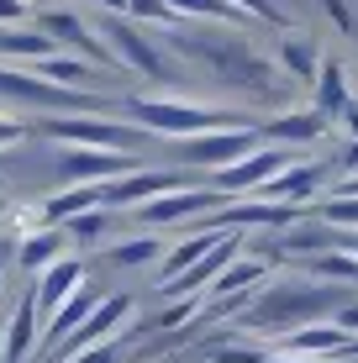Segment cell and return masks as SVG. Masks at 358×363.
Wrapping results in <instances>:
<instances>
[{"mask_svg": "<svg viewBox=\"0 0 358 363\" xmlns=\"http://www.w3.org/2000/svg\"><path fill=\"white\" fill-rule=\"evenodd\" d=\"M348 300H353V290L327 284V279H279V284H264L253 295V306L237 316V327L279 342V337L311 327V321H332Z\"/></svg>", "mask_w": 358, "mask_h": 363, "instance_id": "obj_1", "label": "cell"}, {"mask_svg": "<svg viewBox=\"0 0 358 363\" xmlns=\"http://www.w3.org/2000/svg\"><path fill=\"white\" fill-rule=\"evenodd\" d=\"M174 48H179V58H195L211 79H221L237 95H253V100H274L279 95V64L264 58L253 43H242L237 27H227V32H201V27L190 32L184 27L174 37Z\"/></svg>", "mask_w": 358, "mask_h": 363, "instance_id": "obj_2", "label": "cell"}, {"mask_svg": "<svg viewBox=\"0 0 358 363\" xmlns=\"http://www.w3.org/2000/svg\"><path fill=\"white\" fill-rule=\"evenodd\" d=\"M127 116L153 137H206V132H227V127H258L242 111H221V106H201V100H174V95H132Z\"/></svg>", "mask_w": 358, "mask_h": 363, "instance_id": "obj_3", "label": "cell"}, {"mask_svg": "<svg viewBox=\"0 0 358 363\" xmlns=\"http://www.w3.org/2000/svg\"><path fill=\"white\" fill-rule=\"evenodd\" d=\"M37 132L69 147H101V153H138L147 137L138 121H116V116H47L37 121Z\"/></svg>", "mask_w": 358, "mask_h": 363, "instance_id": "obj_4", "label": "cell"}, {"mask_svg": "<svg viewBox=\"0 0 358 363\" xmlns=\"http://www.w3.org/2000/svg\"><path fill=\"white\" fill-rule=\"evenodd\" d=\"M0 95L21 100V106H37V111H69V116H101V111H106L101 90H90V95L58 90V84H47L43 74L16 69V64H0Z\"/></svg>", "mask_w": 358, "mask_h": 363, "instance_id": "obj_5", "label": "cell"}, {"mask_svg": "<svg viewBox=\"0 0 358 363\" xmlns=\"http://www.w3.org/2000/svg\"><path fill=\"white\" fill-rule=\"evenodd\" d=\"M101 43H106V53L116 58V69L142 74V79H169V58L158 53V43L147 37V27H138V21L101 16Z\"/></svg>", "mask_w": 358, "mask_h": 363, "instance_id": "obj_6", "label": "cell"}, {"mask_svg": "<svg viewBox=\"0 0 358 363\" xmlns=\"http://www.w3.org/2000/svg\"><path fill=\"white\" fill-rule=\"evenodd\" d=\"M221 206H232L227 195L216 190V184H184V190L174 195H158V200H147V206H138L132 216H138V227H179V221H211Z\"/></svg>", "mask_w": 358, "mask_h": 363, "instance_id": "obj_7", "label": "cell"}, {"mask_svg": "<svg viewBox=\"0 0 358 363\" xmlns=\"http://www.w3.org/2000/svg\"><path fill=\"white\" fill-rule=\"evenodd\" d=\"M253 147H264V132H258V127H227V132L184 137V143H179V158H184L190 169L221 174V169H232V164H237V158H248Z\"/></svg>", "mask_w": 358, "mask_h": 363, "instance_id": "obj_8", "label": "cell"}, {"mask_svg": "<svg viewBox=\"0 0 358 363\" xmlns=\"http://www.w3.org/2000/svg\"><path fill=\"white\" fill-rule=\"evenodd\" d=\"M290 164H295V153H290V147H274V143H264V147H253L248 158H237L232 169L211 174V184H216V190L227 195V200H237V195H258L269 179H274V174H285Z\"/></svg>", "mask_w": 358, "mask_h": 363, "instance_id": "obj_9", "label": "cell"}, {"mask_svg": "<svg viewBox=\"0 0 358 363\" xmlns=\"http://www.w3.org/2000/svg\"><path fill=\"white\" fill-rule=\"evenodd\" d=\"M184 174H174V169H132V174H121V179H111V184H101V206L106 211H138V206H147V200H158V195H174V190H184Z\"/></svg>", "mask_w": 358, "mask_h": 363, "instance_id": "obj_10", "label": "cell"}, {"mask_svg": "<svg viewBox=\"0 0 358 363\" xmlns=\"http://www.w3.org/2000/svg\"><path fill=\"white\" fill-rule=\"evenodd\" d=\"M37 32H47V37H53V48H58V53H74V58H84V64H106V69H116V58L106 53L101 32H90L79 16H74V11H58V6L37 11Z\"/></svg>", "mask_w": 358, "mask_h": 363, "instance_id": "obj_11", "label": "cell"}, {"mask_svg": "<svg viewBox=\"0 0 358 363\" xmlns=\"http://www.w3.org/2000/svg\"><path fill=\"white\" fill-rule=\"evenodd\" d=\"M132 321V295H106L101 306H95V316L84 321L79 332L69 337L64 347L53 353V363H69L74 353H84V347H101V342H116V332Z\"/></svg>", "mask_w": 358, "mask_h": 363, "instance_id": "obj_12", "label": "cell"}, {"mask_svg": "<svg viewBox=\"0 0 358 363\" xmlns=\"http://www.w3.org/2000/svg\"><path fill=\"white\" fill-rule=\"evenodd\" d=\"M32 290H37V311H43V327H47V321H53L58 311H64L69 300L84 290V258H74V253L58 258L53 269H43V274L32 279Z\"/></svg>", "mask_w": 358, "mask_h": 363, "instance_id": "obj_13", "label": "cell"}, {"mask_svg": "<svg viewBox=\"0 0 358 363\" xmlns=\"http://www.w3.org/2000/svg\"><path fill=\"white\" fill-rule=\"evenodd\" d=\"M327 184V169H316V164H295L285 169V174H274V179L264 184L253 200H274V206H295V211H311L316 206V190Z\"/></svg>", "mask_w": 358, "mask_h": 363, "instance_id": "obj_14", "label": "cell"}, {"mask_svg": "<svg viewBox=\"0 0 358 363\" xmlns=\"http://www.w3.org/2000/svg\"><path fill=\"white\" fill-rule=\"evenodd\" d=\"M64 179L69 184H111L121 179V174H132V153H101V147H69L64 153Z\"/></svg>", "mask_w": 358, "mask_h": 363, "instance_id": "obj_15", "label": "cell"}, {"mask_svg": "<svg viewBox=\"0 0 358 363\" xmlns=\"http://www.w3.org/2000/svg\"><path fill=\"white\" fill-rule=\"evenodd\" d=\"M43 347V311H37V290L27 284L16 311L6 316V363H27Z\"/></svg>", "mask_w": 358, "mask_h": 363, "instance_id": "obj_16", "label": "cell"}, {"mask_svg": "<svg viewBox=\"0 0 358 363\" xmlns=\"http://www.w3.org/2000/svg\"><path fill=\"white\" fill-rule=\"evenodd\" d=\"M332 121L327 116H316L311 106L306 111H285V116H269V121H258V132H264V143H274V147H311V143H322Z\"/></svg>", "mask_w": 358, "mask_h": 363, "instance_id": "obj_17", "label": "cell"}, {"mask_svg": "<svg viewBox=\"0 0 358 363\" xmlns=\"http://www.w3.org/2000/svg\"><path fill=\"white\" fill-rule=\"evenodd\" d=\"M58 258H69V232L64 227H32L27 237L16 242V269L21 274H43V269H53Z\"/></svg>", "mask_w": 358, "mask_h": 363, "instance_id": "obj_18", "label": "cell"}, {"mask_svg": "<svg viewBox=\"0 0 358 363\" xmlns=\"http://www.w3.org/2000/svg\"><path fill=\"white\" fill-rule=\"evenodd\" d=\"M53 53H58L53 37L37 32V27H11V32H0V64L32 69V64H43V58H53Z\"/></svg>", "mask_w": 358, "mask_h": 363, "instance_id": "obj_19", "label": "cell"}, {"mask_svg": "<svg viewBox=\"0 0 358 363\" xmlns=\"http://www.w3.org/2000/svg\"><path fill=\"white\" fill-rule=\"evenodd\" d=\"M221 237H227V232H211V227H201L195 237H184V242H174V247L164 253V264H158V284H169V279H179V274H190V269L201 264V258L211 253L216 242H221Z\"/></svg>", "mask_w": 358, "mask_h": 363, "instance_id": "obj_20", "label": "cell"}, {"mask_svg": "<svg viewBox=\"0 0 358 363\" xmlns=\"http://www.w3.org/2000/svg\"><path fill=\"white\" fill-rule=\"evenodd\" d=\"M95 206H101V184H69L53 200H43V227H69L74 216H84Z\"/></svg>", "mask_w": 358, "mask_h": 363, "instance_id": "obj_21", "label": "cell"}, {"mask_svg": "<svg viewBox=\"0 0 358 363\" xmlns=\"http://www.w3.org/2000/svg\"><path fill=\"white\" fill-rule=\"evenodd\" d=\"M348 79H342V64H322V74H316V84H311V111L316 116H327V121H337L342 111H348Z\"/></svg>", "mask_w": 358, "mask_h": 363, "instance_id": "obj_22", "label": "cell"}, {"mask_svg": "<svg viewBox=\"0 0 358 363\" xmlns=\"http://www.w3.org/2000/svg\"><path fill=\"white\" fill-rule=\"evenodd\" d=\"M274 64H279V74H290L295 84H306V90H311L327 58L316 53V43H306V37H285V43H279V58H274Z\"/></svg>", "mask_w": 358, "mask_h": 363, "instance_id": "obj_23", "label": "cell"}, {"mask_svg": "<svg viewBox=\"0 0 358 363\" xmlns=\"http://www.w3.org/2000/svg\"><path fill=\"white\" fill-rule=\"evenodd\" d=\"M32 74H43V79H47V84H58V90H79V95H90L95 64H84V58H74V53H53V58H43V64H32Z\"/></svg>", "mask_w": 358, "mask_h": 363, "instance_id": "obj_24", "label": "cell"}, {"mask_svg": "<svg viewBox=\"0 0 358 363\" xmlns=\"http://www.w3.org/2000/svg\"><path fill=\"white\" fill-rule=\"evenodd\" d=\"M164 253H169V247L158 242L153 232H142V237H127V242H111V247H106V258H111V264H116V269H142V264H164Z\"/></svg>", "mask_w": 358, "mask_h": 363, "instance_id": "obj_25", "label": "cell"}, {"mask_svg": "<svg viewBox=\"0 0 358 363\" xmlns=\"http://www.w3.org/2000/svg\"><path fill=\"white\" fill-rule=\"evenodd\" d=\"M169 11H174L184 27H190V16L195 21H227V27H242V21H248L232 0H169Z\"/></svg>", "mask_w": 358, "mask_h": 363, "instance_id": "obj_26", "label": "cell"}, {"mask_svg": "<svg viewBox=\"0 0 358 363\" xmlns=\"http://www.w3.org/2000/svg\"><path fill=\"white\" fill-rule=\"evenodd\" d=\"M311 279H327V284H342V290H353L358 284V253H348V247H337V253H322L311 258Z\"/></svg>", "mask_w": 358, "mask_h": 363, "instance_id": "obj_27", "label": "cell"}, {"mask_svg": "<svg viewBox=\"0 0 358 363\" xmlns=\"http://www.w3.org/2000/svg\"><path fill=\"white\" fill-rule=\"evenodd\" d=\"M311 211H316V221H327L337 232H358V195H327Z\"/></svg>", "mask_w": 358, "mask_h": 363, "instance_id": "obj_28", "label": "cell"}, {"mask_svg": "<svg viewBox=\"0 0 358 363\" xmlns=\"http://www.w3.org/2000/svg\"><path fill=\"white\" fill-rule=\"evenodd\" d=\"M206 358L211 363H269L274 347H264V342H206Z\"/></svg>", "mask_w": 358, "mask_h": 363, "instance_id": "obj_29", "label": "cell"}, {"mask_svg": "<svg viewBox=\"0 0 358 363\" xmlns=\"http://www.w3.org/2000/svg\"><path fill=\"white\" fill-rule=\"evenodd\" d=\"M64 232H69V242L90 247V242H101V237L111 232V211H106V206H95V211H84V216H74Z\"/></svg>", "mask_w": 358, "mask_h": 363, "instance_id": "obj_30", "label": "cell"}, {"mask_svg": "<svg viewBox=\"0 0 358 363\" xmlns=\"http://www.w3.org/2000/svg\"><path fill=\"white\" fill-rule=\"evenodd\" d=\"M127 16H138L142 27H179V16L169 11V0H132Z\"/></svg>", "mask_w": 358, "mask_h": 363, "instance_id": "obj_31", "label": "cell"}, {"mask_svg": "<svg viewBox=\"0 0 358 363\" xmlns=\"http://www.w3.org/2000/svg\"><path fill=\"white\" fill-rule=\"evenodd\" d=\"M69 363H121V347H116V342H101V347H84V353H74Z\"/></svg>", "mask_w": 358, "mask_h": 363, "instance_id": "obj_32", "label": "cell"}, {"mask_svg": "<svg viewBox=\"0 0 358 363\" xmlns=\"http://www.w3.org/2000/svg\"><path fill=\"white\" fill-rule=\"evenodd\" d=\"M27 11H32V6H21V0H0V32L21 27V21H27Z\"/></svg>", "mask_w": 358, "mask_h": 363, "instance_id": "obj_33", "label": "cell"}, {"mask_svg": "<svg viewBox=\"0 0 358 363\" xmlns=\"http://www.w3.org/2000/svg\"><path fill=\"white\" fill-rule=\"evenodd\" d=\"M322 6H327V16H332V21H337V32H348V37L358 32V27H353V11H348V6H342V0H322Z\"/></svg>", "mask_w": 358, "mask_h": 363, "instance_id": "obj_34", "label": "cell"}, {"mask_svg": "<svg viewBox=\"0 0 358 363\" xmlns=\"http://www.w3.org/2000/svg\"><path fill=\"white\" fill-rule=\"evenodd\" d=\"M332 321H337V327H342V332H348L353 342H358V300H348V306H342V311H337Z\"/></svg>", "mask_w": 358, "mask_h": 363, "instance_id": "obj_35", "label": "cell"}, {"mask_svg": "<svg viewBox=\"0 0 358 363\" xmlns=\"http://www.w3.org/2000/svg\"><path fill=\"white\" fill-rule=\"evenodd\" d=\"M27 137V127H21L16 116H0V147H11V143H21Z\"/></svg>", "mask_w": 358, "mask_h": 363, "instance_id": "obj_36", "label": "cell"}, {"mask_svg": "<svg viewBox=\"0 0 358 363\" xmlns=\"http://www.w3.org/2000/svg\"><path fill=\"white\" fill-rule=\"evenodd\" d=\"M342 127H348V137H353V143H358V100H348V111H342Z\"/></svg>", "mask_w": 358, "mask_h": 363, "instance_id": "obj_37", "label": "cell"}, {"mask_svg": "<svg viewBox=\"0 0 358 363\" xmlns=\"http://www.w3.org/2000/svg\"><path fill=\"white\" fill-rule=\"evenodd\" d=\"M90 6H101L106 16H127V6H132V0H90Z\"/></svg>", "mask_w": 358, "mask_h": 363, "instance_id": "obj_38", "label": "cell"}, {"mask_svg": "<svg viewBox=\"0 0 358 363\" xmlns=\"http://www.w3.org/2000/svg\"><path fill=\"white\" fill-rule=\"evenodd\" d=\"M0 363H6V316H0Z\"/></svg>", "mask_w": 358, "mask_h": 363, "instance_id": "obj_39", "label": "cell"}, {"mask_svg": "<svg viewBox=\"0 0 358 363\" xmlns=\"http://www.w3.org/2000/svg\"><path fill=\"white\" fill-rule=\"evenodd\" d=\"M21 6H43V11H47V0H21Z\"/></svg>", "mask_w": 358, "mask_h": 363, "instance_id": "obj_40", "label": "cell"}, {"mask_svg": "<svg viewBox=\"0 0 358 363\" xmlns=\"http://www.w3.org/2000/svg\"><path fill=\"white\" fill-rule=\"evenodd\" d=\"M0 216H6V195H0Z\"/></svg>", "mask_w": 358, "mask_h": 363, "instance_id": "obj_41", "label": "cell"}, {"mask_svg": "<svg viewBox=\"0 0 358 363\" xmlns=\"http://www.w3.org/2000/svg\"><path fill=\"white\" fill-rule=\"evenodd\" d=\"M0 300H6V279H0Z\"/></svg>", "mask_w": 358, "mask_h": 363, "instance_id": "obj_42", "label": "cell"}, {"mask_svg": "<svg viewBox=\"0 0 358 363\" xmlns=\"http://www.w3.org/2000/svg\"><path fill=\"white\" fill-rule=\"evenodd\" d=\"M0 195H6V179H0Z\"/></svg>", "mask_w": 358, "mask_h": 363, "instance_id": "obj_43", "label": "cell"}]
</instances>
